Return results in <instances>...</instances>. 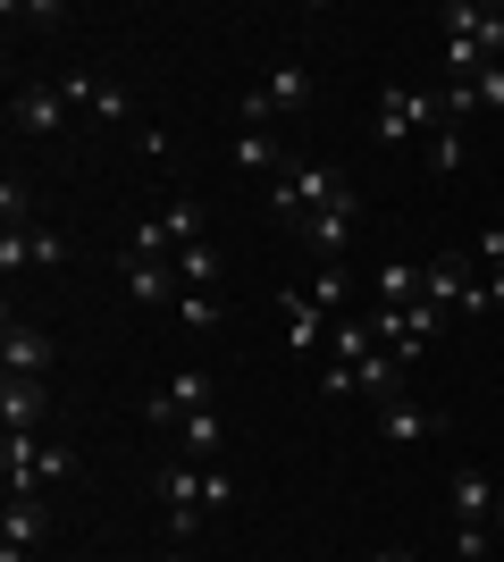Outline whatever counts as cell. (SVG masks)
<instances>
[{
	"mask_svg": "<svg viewBox=\"0 0 504 562\" xmlns=\"http://www.w3.org/2000/svg\"><path fill=\"white\" fill-rule=\"evenodd\" d=\"M68 101L93 110L101 126H135V93H126L119 76H68Z\"/></svg>",
	"mask_w": 504,
	"mask_h": 562,
	"instance_id": "obj_13",
	"label": "cell"
},
{
	"mask_svg": "<svg viewBox=\"0 0 504 562\" xmlns=\"http://www.w3.org/2000/svg\"><path fill=\"white\" fill-rule=\"evenodd\" d=\"M446 126V110H437V93H421V85H379V101H370V135L395 151V143H421Z\"/></svg>",
	"mask_w": 504,
	"mask_h": 562,
	"instance_id": "obj_3",
	"label": "cell"
},
{
	"mask_svg": "<svg viewBox=\"0 0 504 562\" xmlns=\"http://www.w3.org/2000/svg\"><path fill=\"white\" fill-rule=\"evenodd\" d=\"M202 412H211V370H193V361L168 378V386H152V403H144L152 428H186V420H202Z\"/></svg>",
	"mask_w": 504,
	"mask_h": 562,
	"instance_id": "obj_8",
	"label": "cell"
},
{
	"mask_svg": "<svg viewBox=\"0 0 504 562\" xmlns=\"http://www.w3.org/2000/svg\"><path fill=\"white\" fill-rule=\"evenodd\" d=\"M437 25H446V43H471L488 68H504V9H480V0H446V9H437Z\"/></svg>",
	"mask_w": 504,
	"mask_h": 562,
	"instance_id": "obj_9",
	"label": "cell"
},
{
	"mask_svg": "<svg viewBox=\"0 0 504 562\" xmlns=\"http://www.w3.org/2000/svg\"><path fill=\"white\" fill-rule=\"evenodd\" d=\"M437 428H446V420H437L429 403H404V395L379 403V446H429Z\"/></svg>",
	"mask_w": 504,
	"mask_h": 562,
	"instance_id": "obj_17",
	"label": "cell"
},
{
	"mask_svg": "<svg viewBox=\"0 0 504 562\" xmlns=\"http://www.w3.org/2000/svg\"><path fill=\"white\" fill-rule=\"evenodd\" d=\"M168 562H193V554H168Z\"/></svg>",
	"mask_w": 504,
	"mask_h": 562,
	"instance_id": "obj_37",
	"label": "cell"
},
{
	"mask_svg": "<svg viewBox=\"0 0 504 562\" xmlns=\"http://www.w3.org/2000/svg\"><path fill=\"white\" fill-rule=\"evenodd\" d=\"M227 160H236L244 177H278V126H236Z\"/></svg>",
	"mask_w": 504,
	"mask_h": 562,
	"instance_id": "obj_23",
	"label": "cell"
},
{
	"mask_svg": "<svg viewBox=\"0 0 504 562\" xmlns=\"http://www.w3.org/2000/svg\"><path fill=\"white\" fill-rule=\"evenodd\" d=\"M421 294H429L446 319H471V311H488V278H480V260H471V252H437V260H421Z\"/></svg>",
	"mask_w": 504,
	"mask_h": 562,
	"instance_id": "obj_4",
	"label": "cell"
},
{
	"mask_svg": "<svg viewBox=\"0 0 504 562\" xmlns=\"http://www.w3.org/2000/svg\"><path fill=\"white\" fill-rule=\"evenodd\" d=\"M160 513L177 538H193V520L211 513V462H168L160 470Z\"/></svg>",
	"mask_w": 504,
	"mask_h": 562,
	"instance_id": "obj_7",
	"label": "cell"
},
{
	"mask_svg": "<svg viewBox=\"0 0 504 562\" xmlns=\"http://www.w3.org/2000/svg\"><path fill=\"white\" fill-rule=\"evenodd\" d=\"M177 278H186V294H202V285L219 278V252L211 244H186V252H177Z\"/></svg>",
	"mask_w": 504,
	"mask_h": 562,
	"instance_id": "obj_27",
	"label": "cell"
},
{
	"mask_svg": "<svg viewBox=\"0 0 504 562\" xmlns=\"http://www.w3.org/2000/svg\"><path fill=\"white\" fill-rule=\"evenodd\" d=\"M0 420H9V428H43L51 420L43 378H0Z\"/></svg>",
	"mask_w": 504,
	"mask_h": 562,
	"instance_id": "obj_22",
	"label": "cell"
},
{
	"mask_svg": "<svg viewBox=\"0 0 504 562\" xmlns=\"http://www.w3.org/2000/svg\"><path fill=\"white\" fill-rule=\"evenodd\" d=\"M471 85H480V110H504V68H480Z\"/></svg>",
	"mask_w": 504,
	"mask_h": 562,
	"instance_id": "obj_31",
	"label": "cell"
},
{
	"mask_svg": "<svg viewBox=\"0 0 504 562\" xmlns=\"http://www.w3.org/2000/svg\"><path fill=\"white\" fill-rule=\"evenodd\" d=\"M303 303L345 311V303H354V269H345V260H312V278H303Z\"/></svg>",
	"mask_w": 504,
	"mask_h": 562,
	"instance_id": "obj_24",
	"label": "cell"
},
{
	"mask_svg": "<svg viewBox=\"0 0 504 562\" xmlns=\"http://www.w3.org/2000/svg\"><path fill=\"white\" fill-rule=\"evenodd\" d=\"M186 437V462H219V412H202V420H186L177 428Z\"/></svg>",
	"mask_w": 504,
	"mask_h": 562,
	"instance_id": "obj_28",
	"label": "cell"
},
{
	"mask_svg": "<svg viewBox=\"0 0 504 562\" xmlns=\"http://www.w3.org/2000/svg\"><path fill=\"white\" fill-rule=\"evenodd\" d=\"M278 319H287V345H294V352H320V345H328V311L303 303V285H287V294H278Z\"/></svg>",
	"mask_w": 504,
	"mask_h": 562,
	"instance_id": "obj_20",
	"label": "cell"
},
{
	"mask_svg": "<svg viewBox=\"0 0 504 562\" xmlns=\"http://www.w3.org/2000/svg\"><path fill=\"white\" fill-rule=\"evenodd\" d=\"M43 538H51V495H9V513H0V562H34Z\"/></svg>",
	"mask_w": 504,
	"mask_h": 562,
	"instance_id": "obj_11",
	"label": "cell"
},
{
	"mask_svg": "<svg viewBox=\"0 0 504 562\" xmlns=\"http://www.w3.org/2000/svg\"><path fill=\"white\" fill-rule=\"evenodd\" d=\"M59 260H68V244L51 227H9L0 235V269H9V278H18V269H59Z\"/></svg>",
	"mask_w": 504,
	"mask_h": 562,
	"instance_id": "obj_15",
	"label": "cell"
},
{
	"mask_svg": "<svg viewBox=\"0 0 504 562\" xmlns=\"http://www.w3.org/2000/svg\"><path fill=\"white\" fill-rule=\"evenodd\" d=\"M177 319H186L193 336H211L219 328V303H211V294H177Z\"/></svg>",
	"mask_w": 504,
	"mask_h": 562,
	"instance_id": "obj_29",
	"label": "cell"
},
{
	"mask_svg": "<svg viewBox=\"0 0 504 562\" xmlns=\"http://www.w3.org/2000/svg\"><path fill=\"white\" fill-rule=\"evenodd\" d=\"M361 319H370V328H379V345L395 352V361H421V352L437 345V336H446V311L429 303V294H421V303H404V311H361Z\"/></svg>",
	"mask_w": 504,
	"mask_h": 562,
	"instance_id": "obj_5",
	"label": "cell"
},
{
	"mask_svg": "<svg viewBox=\"0 0 504 562\" xmlns=\"http://www.w3.org/2000/svg\"><path fill=\"white\" fill-rule=\"evenodd\" d=\"M261 101L278 117H303V110H312V68H303V59H278V68L261 76Z\"/></svg>",
	"mask_w": 504,
	"mask_h": 562,
	"instance_id": "obj_19",
	"label": "cell"
},
{
	"mask_svg": "<svg viewBox=\"0 0 504 562\" xmlns=\"http://www.w3.org/2000/svg\"><path fill=\"white\" fill-rule=\"evenodd\" d=\"M68 85H18V101H9V126H18L25 143H51L59 126H68Z\"/></svg>",
	"mask_w": 504,
	"mask_h": 562,
	"instance_id": "obj_10",
	"label": "cell"
},
{
	"mask_svg": "<svg viewBox=\"0 0 504 562\" xmlns=\"http://www.w3.org/2000/svg\"><path fill=\"white\" fill-rule=\"evenodd\" d=\"M294 235H303V252H312V260H345V244H354V193L328 202V211H312Z\"/></svg>",
	"mask_w": 504,
	"mask_h": 562,
	"instance_id": "obj_14",
	"label": "cell"
},
{
	"mask_svg": "<svg viewBox=\"0 0 504 562\" xmlns=\"http://www.w3.org/2000/svg\"><path fill=\"white\" fill-rule=\"evenodd\" d=\"M462 160H471V135H462V126H437V135H429V168H437V177H455Z\"/></svg>",
	"mask_w": 504,
	"mask_h": 562,
	"instance_id": "obj_26",
	"label": "cell"
},
{
	"mask_svg": "<svg viewBox=\"0 0 504 562\" xmlns=\"http://www.w3.org/2000/svg\"><path fill=\"white\" fill-rule=\"evenodd\" d=\"M455 554L462 562H488V529H455Z\"/></svg>",
	"mask_w": 504,
	"mask_h": 562,
	"instance_id": "obj_33",
	"label": "cell"
},
{
	"mask_svg": "<svg viewBox=\"0 0 504 562\" xmlns=\"http://www.w3.org/2000/svg\"><path fill=\"white\" fill-rule=\"evenodd\" d=\"M404 370H412V361H395V352H370V361H328V370H320V386H328V395L395 403V395H404Z\"/></svg>",
	"mask_w": 504,
	"mask_h": 562,
	"instance_id": "obj_6",
	"label": "cell"
},
{
	"mask_svg": "<svg viewBox=\"0 0 504 562\" xmlns=\"http://www.w3.org/2000/svg\"><path fill=\"white\" fill-rule=\"evenodd\" d=\"M496 529H504V479H496Z\"/></svg>",
	"mask_w": 504,
	"mask_h": 562,
	"instance_id": "obj_36",
	"label": "cell"
},
{
	"mask_svg": "<svg viewBox=\"0 0 504 562\" xmlns=\"http://www.w3.org/2000/svg\"><path fill=\"white\" fill-rule=\"evenodd\" d=\"M488 311L504 319V269H488Z\"/></svg>",
	"mask_w": 504,
	"mask_h": 562,
	"instance_id": "obj_34",
	"label": "cell"
},
{
	"mask_svg": "<svg viewBox=\"0 0 504 562\" xmlns=\"http://www.w3.org/2000/svg\"><path fill=\"white\" fill-rule=\"evenodd\" d=\"M345 193H354V186H345L328 160H294V168L269 177V211L287 218V227H303L312 211H328V202H345Z\"/></svg>",
	"mask_w": 504,
	"mask_h": 562,
	"instance_id": "obj_2",
	"label": "cell"
},
{
	"mask_svg": "<svg viewBox=\"0 0 504 562\" xmlns=\"http://www.w3.org/2000/svg\"><path fill=\"white\" fill-rule=\"evenodd\" d=\"M160 227H168V244H177V252H186V244H211V211H202V202H193V193H177V202H168L160 211Z\"/></svg>",
	"mask_w": 504,
	"mask_h": 562,
	"instance_id": "obj_25",
	"label": "cell"
},
{
	"mask_svg": "<svg viewBox=\"0 0 504 562\" xmlns=\"http://www.w3.org/2000/svg\"><path fill=\"white\" fill-rule=\"evenodd\" d=\"M370 303L379 311H404V303H421V260H379V269H370Z\"/></svg>",
	"mask_w": 504,
	"mask_h": 562,
	"instance_id": "obj_21",
	"label": "cell"
},
{
	"mask_svg": "<svg viewBox=\"0 0 504 562\" xmlns=\"http://www.w3.org/2000/svg\"><path fill=\"white\" fill-rule=\"evenodd\" d=\"M135 151H144V160H168V126H135Z\"/></svg>",
	"mask_w": 504,
	"mask_h": 562,
	"instance_id": "obj_32",
	"label": "cell"
},
{
	"mask_svg": "<svg viewBox=\"0 0 504 562\" xmlns=\"http://www.w3.org/2000/svg\"><path fill=\"white\" fill-rule=\"evenodd\" d=\"M370 562H412V554H404V546H387V554H370Z\"/></svg>",
	"mask_w": 504,
	"mask_h": 562,
	"instance_id": "obj_35",
	"label": "cell"
},
{
	"mask_svg": "<svg viewBox=\"0 0 504 562\" xmlns=\"http://www.w3.org/2000/svg\"><path fill=\"white\" fill-rule=\"evenodd\" d=\"M0 218H9V227H34V193H25L18 177H9V186H0Z\"/></svg>",
	"mask_w": 504,
	"mask_h": 562,
	"instance_id": "obj_30",
	"label": "cell"
},
{
	"mask_svg": "<svg viewBox=\"0 0 504 562\" xmlns=\"http://www.w3.org/2000/svg\"><path fill=\"white\" fill-rule=\"evenodd\" d=\"M68 470H76V453L59 446V437H43V428H9V446H0V479H9V495H51Z\"/></svg>",
	"mask_w": 504,
	"mask_h": 562,
	"instance_id": "obj_1",
	"label": "cell"
},
{
	"mask_svg": "<svg viewBox=\"0 0 504 562\" xmlns=\"http://www.w3.org/2000/svg\"><path fill=\"white\" fill-rule=\"evenodd\" d=\"M43 370H51V336L9 311V328H0V378H43Z\"/></svg>",
	"mask_w": 504,
	"mask_h": 562,
	"instance_id": "obj_12",
	"label": "cell"
},
{
	"mask_svg": "<svg viewBox=\"0 0 504 562\" xmlns=\"http://www.w3.org/2000/svg\"><path fill=\"white\" fill-rule=\"evenodd\" d=\"M446 513H455V529H496V487H488V470H455Z\"/></svg>",
	"mask_w": 504,
	"mask_h": 562,
	"instance_id": "obj_16",
	"label": "cell"
},
{
	"mask_svg": "<svg viewBox=\"0 0 504 562\" xmlns=\"http://www.w3.org/2000/svg\"><path fill=\"white\" fill-rule=\"evenodd\" d=\"M126 269V294H135V303H152V311H177V294H186V278H177V260H119Z\"/></svg>",
	"mask_w": 504,
	"mask_h": 562,
	"instance_id": "obj_18",
	"label": "cell"
}]
</instances>
